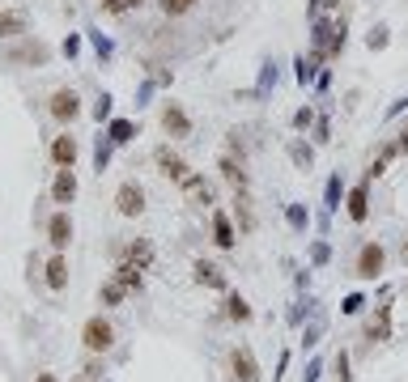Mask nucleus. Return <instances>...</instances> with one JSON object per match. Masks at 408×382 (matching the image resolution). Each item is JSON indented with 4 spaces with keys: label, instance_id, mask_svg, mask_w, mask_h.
Wrapping results in <instances>:
<instances>
[{
    "label": "nucleus",
    "instance_id": "obj_1",
    "mask_svg": "<svg viewBox=\"0 0 408 382\" xmlns=\"http://www.w3.org/2000/svg\"><path fill=\"white\" fill-rule=\"evenodd\" d=\"M81 344H85L89 353H106V349L115 344V327H111V319H89V323L81 327Z\"/></svg>",
    "mask_w": 408,
    "mask_h": 382
},
{
    "label": "nucleus",
    "instance_id": "obj_2",
    "mask_svg": "<svg viewBox=\"0 0 408 382\" xmlns=\"http://www.w3.org/2000/svg\"><path fill=\"white\" fill-rule=\"evenodd\" d=\"M115 208H119V217H140L145 213V191L136 183H123L115 191Z\"/></svg>",
    "mask_w": 408,
    "mask_h": 382
},
{
    "label": "nucleus",
    "instance_id": "obj_3",
    "mask_svg": "<svg viewBox=\"0 0 408 382\" xmlns=\"http://www.w3.org/2000/svg\"><path fill=\"white\" fill-rule=\"evenodd\" d=\"M230 370H234V382H260V366H255V353L243 344L230 353Z\"/></svg>",
    "mask_w": 408,
    "mask_h": 382
},
{
    "label": "nucleus",
    "instance_id": "obj_4",
    "mask_svg": "<svg viewBox=\"0 0 408 382\" xmlns=\"http://www.w3.org/2000/svg\"><path fill=\"white\" fill-rule=\"evenodd\" d=\"M115 259H119V264L149 268V264H153V247H149L145 238H136V242H123V247H115Z\"/></svg>",
    "mask_w": 408,
    "mask_h": 382
},
{
    "label": "nucleus",
    "instance_id": "obj_5",
    "mask_svg": "<svg viewBox=\"0 0 408 382\" xmlns=\"http://www.w3.org/2000/svg\"><path fill=\"white\" fill-rule=\"evenodd\" d=\"M383 259H387V255H383V247H379V242H366V247H362V255H358V276L375 281V276L383 272Z\"/></svg>",
    "mask_w": 408,
    "mask_h": 382
},
{
    "label": "nucleus",
    "instance_id": "obj_6",
    "mask_svg": "<svg viewBox=\"0 0 408 382\" xmlns=\"http://www.w3.org/2000/svg\"><path fill=\"white\" fill-rule=\"evenodd\" d=\"M179 187H183L187 204H196V208H209V204H213V187H209V183H204L200 174H187V179L179 183Z\"/></svg>",
    "mask_w": 408,
    "mask_h": 382
},
{
    "label": "nucleus",
    "instance_id": "obj_7",
    "mask_svg": "<svg viewBox=\"0 0 408 382\" xmlns=\"http://www.w3.org/2000/svg\"><path fill=\"white\" fill-rule=\"evenodd\" d=\"M26 26H30L26 9H0V38H17L26 34Z\"/></svg>",
    "mask_w": 408,
    "mask_h": 382
},
{
    "label": "nucleus",
    "instance_id": "obj_8",
    "mask_svg": "<svg viewBox=\"0 0 408 382\" xmlns=\"http://www.w3.org/2000/svg\"><path fill=\"white\" fill-rule=\"evenodd\" d=\"M47 47L43 43H26V47H13L9 51V64H47Z\"/></svg>",
    "mask_w": 408,
    "mask_h": 382
},
{
    "label": "nucleus",
    "instance_id": "obj_9",
    "mask_svg": "<svg viewBox=\"0 0 408 382\" xmlns=\"http://www.w3.org/2000/svg\"><path fill=\"white\" fill-rule=\"evenodd\" d=\"M158 166H162V174H166V179H175V183H183V179H187V162H183L179 153H170V149H158Z\"/></svg>",
    "mask_w": 408,
    "mask_h": 382
},
{
    "label": "nucleus",
    "instance_id": "obj_10",
    "mask_svg": "<svg viewBox=\"0 0 408 382\" xmlns=\"http://www.w3.org/2000/svg\"><path fill=\"white\" fill-rule=\"evenodd\" d=\"M47 238H51V247H68V238H72V221H68V213H55V217L47 221Z\"/></svg>",
    "mask_w": 408,
    "mask_h": 382
},
{
    "label": "nucleus",
    "instance_id": "obj_11",
    "mask_svg": "<svg viewBox=\"0 0 408 382\" xmlns=\"http://www.w3.org/2000/svg\"><path fill=\"white\" fill-rule=\"evenodd\" d=\"M81 106H77V94L72 89H55V98H51V115L55 119H72Z\"/></svg>",
    "mask_w": 408,
    "mask_h": 382
},
{
    "label": "nucleus",
    "instance_id": "obj_12",
    "mask_svg": "<svg viewBox=\"0 0 408 382\" xmlns=\"http://www.w3.org/2000/svg\"><path fill=\"white\" fill-rule=\"evenodd\" d=\"M162 128H166L170 136H187V132H192V123H187V115H183L179 106H166V111H162Z\"/></svg>",
    "mask_w": 408,
    "mask_h": 382
},
{
    "label": "nucleus",
    "instance_id": "obj_13",
    "mask_svg": "<svg viewBox=\"0 0 408 382\" xmlns=\"http://www.w3.org/2000/svg\"><path fill=\"white\" fill-rule=\"evenodd\" d=\"M196 281L209 285V289H226V272L217 264H204V259H196Z\"/></svg>",
    "mask_w": 408,
    "mask_h": 382
},
{
    "label": "nucleus",
    "instance_id": "obj_14",
    "mask_svg": "<svg viewBox=\"0 0 408 382\" xmlns=\"http://www.w3.org/2000/svg\"><path fill=\"white\" fill-rule=\"evenodd\" d=\"M51 196H55L60 204H68V200L77 196V179H72V170H68V166L55 174V187H51Z\"/></svg>",
    "mask_w": 408,
    "mask_h": 382
},
{
    "label": "nucleus",
    "instance_id": "obj_15",
    "mask_svg": "<svg viewBox=\"0 0 408 382\" xmlns=\"http://www.w3.org/2000/svg\"><path fill=\"white\" fill-rule=\"evenodd\" d=\"M51 157H55L60 166H68V170H72V162H77V140H72V136H60V140L51 145Z\"/></svg>",
    "mask_w": 408,
    "mask_h": 382
},
{
    "label": "nucleus",
    "instance_id": "obj_16",
    "mask_svg": "<svg viewBox=\"0 0 408 382\" xmlns=\"http://www.w3.org/2000/svg\"><path fill=\"white\" fill-rule=\"evenodd\" d=\"M213 238H217V247H221V251H230V247H234V225H230V217H226V213H217V217H213Z\"/></svg>",
    "mask_w": 408,
    "mask_h": 382
},
{
    "label": "nucleus",
    "instance_id": "obj_17",
    "mask_svg": "<svg viewBox=\"0 0 408 382\" xmlns=\"http://www.w3.org/2000/svg\"><path fill=\"white\" fill-rule=\"evenodd\" d=\"M387 332H392V306H379V315L370 319L366 336H370V340H387Z\"/></svg>",
    "mask_w": 408,
    "mask_h": 382
},
{
    "label": "nucleus",
    "instance_id": "obj_18",
    "mask_svg": "<svg viewBox=\"0 0 408 382\" xmlns=\"http://www.w3.org/2000/svg\"><path fill=\"white\" fill-rule=\"evenodd\" d=\"M47 285H51V289H64V285H68V259H64V255H55V259L47 264Z\"/></svg>",
    "mask_w": 408,
    "mask_h": 382
},
{
    "label": "nucleus",
    "instance_id": "obj_19",
    "mask_svg": "<svg viewBox=\"0 0 408 382\" xmlns=\"http://www.w3.org/2000/svg\"><path fill=\"white\" fill-rule=\"evenodd\" d=\"M221 179H226V183H234L238 191L247 187V174H243V166H238L234 157H221Z\"/></svg>",
    "mask_w": 408,
    "mask_h": 382
},
{
    "label": "nucleus",
    "instance_id": "obj_20",
    "mask_svg": "<svg viewBox=\"0 0 408 382\" xmlns=\"http://www.w3.org/2000/svg\"><path fill=\"white\" fill-rule=\"evenodd\" d=\"M366 213H370V208H366V183H362V187L349 191V217H353V221H366Z\"/></svg>",
    "mask_w": 408,
    "mask_h": 382
},
{
    "label": "nucleus",
    "instance_id": "obj_21",
    "mask_svg": "<svg viewBox=\"0 0 408 382\" xmlns=\"http://www.w3.org/2000/svg\"><path fill=\"white\" fill-rule=\"evenodd\" d=\"M140 272H145V268H136V264H119V268H115V281H119L123 289H140Z\"/></svg>",
    "mask_w": 408,
    "mask_h": 382
},
{
    "label": "nucleus",
    "instance_id": "obj_22",
    "mask_svg": "<svg viewBox=\"0 0 408 382\" xmlns=\"http://www.w3.org/2000/svg\"><path fill=\"white\" fill-rule=\"evenodd\" d=\"M234 204H238V208H234V213H238V225L251 234V230H255V213H251V200H247V196H238Z\"/></svg>",
    "mask_w": 408,
    "mask_h": 382
},
{
    "label": "nucleus",
    "instance_id": "obj_23",
    "mask_svg": "<svg viewBox=\"0 0 408 382\" xmlns=\"http://www.w3.org/2000/svg\"><path fill=\"white\" fill-rule=\"evenodd\" d=\"M226 315H230L234 323H247V319H251V306H247L243 298H230V302H226Z\"/></svg>",
    "mask_w": 408,
    "mask_h": 382
},
{
    "label": "nucleus",
    "instance_id": "obj_24",
    "mask_svg": "<svg viewBox=\"0 0 408 382\" xmlns=\"http://www.w3.org/2000/svg\"><path fill=\"white\" fill-rule=\"evenodd\" d=\"M123 293H128V289H123L119 281H111V285L102 289V302H106V306H115V302H123Z\"/></svg>",
    "mask_w": 408,
    "mask_h": 382
},
{
    "label": "nucleus",
    "instance_id": "obj_25",
    "mask_svg": "<svg viewBox=\"0 0 408 382\" xmlns=\"http://www.w3.org/2000/svg\"><path fill=\"white\" fill-rule=\"evenodd\" d=\"M192 4H196V0H162V9H166L170 17H179V13H187Z\"/></svg>",
    "mask_w": 408,
    "mask_h": 382
},
{
    "label": "nucleus",
    "instance_id": "obj_26",
    "mask_svg": "<svg viewBox=\"0 0 408 382\" xmlns=\"http://www.w3.org/2000/svg\"><path fill=\"white\" fill-rule=\"evenodd\" d=\"M336 382H349V357L345 353L336 357Z\"/></svg>",
    "mask_w": 408,
    "mask_h": 382
},
{
    "label": "nucleus",
    "instance_id": "obj_27",
    "mask_svg": "<svg viewBox=\"0 0 408 382\" xmlns=\"http://www.w3.org/2000/svg\"><path fill=\"white\" fill-rule=\"evenodd\" d=\"M111 132H115V140H128V136H132V123H115Z\"/></svg>",
    "mask_w": 408,
    "mask_h": 382
},
{
    "label": "nucleus",
    "instance_id": "obj_28",
    "mask_svg": "<svg viewBox=\"0 0 408 382\" xmlns=\"http://www.w3.org/2000/svg\"><path fill=\"white\" fill-rule=\"evenodd\" d=\"M102 4H106V13H123V9H128L132 0H102Z\"/></svg>",
    "mask_w": 408,
    "mask_h": 382
},
{
    "label": "nucleus",
    "instance_id": "obj_29",
    "mask_svg": "<svg viewBox=\"0 0 408 382\" xmlns=\"http://www.w3.org/2000/svg\"><path fill=\"white\" fill-rule=\"evenodd\" d=\"M396 145H400V149H408V128L400 132V140H396Z\"/></svg>",
    "mask_w": 408,
    "mask_h": 382
},
{
    "label": "nucleus",
    "instance_id": "obj_30",
    "mask_svg": "<svg viewBox=\"0 0 408 382\" xmlns=\"http://www.w3.org/2000/svg\"><path fill=\"white\" fill-rule=\"evenodd\" d=\"M38 382H55V374H38Z\"/></svg>",
    "mask_w": 408,
    "mask_h": 382
},
{
    "label": "nucleus",
    "instance_id": "obj_31",
    "mask_svg": "<svg viewBox=\"0 0 408 382\" xmlns=\"http://www.w3.org/2000/svg\"><path fill=\"white\" fill-rule=\"evenodd\" d=\"M81 382H94V378H89V374H85V378H81Z\"/></svg>",
    "mask_w": 408,
    "mask_h": 382
},
{
    "label": "nucleus",
    "instance_id": "obj_32",
    "mask_svg": "<svg viewBox=\"0 0 408 382\" xmlns=\"http://www.w3.org/2000/svg\"><path fill=\"white\" fill-rule=\"evenodd\" d=\"M404 264H408V247H404Z\"/></svg>",
    "mask_w": 408,
    "mask_h": 382
},
{
    "label": "nucleus",
    "instance_id": "obj_33",
    "mask_svg": "<svg viewBox=\"0 0 408 382\" xmlns=\"http://www.w3.org/2000/svg\"><path fill=\"white\" fill-rule=\"evenodd\" d=\"M132 4H140V0H132Z\"/></svg>",
    "mask_w": 408,
    "mask_h": 382
}]
</instances>
